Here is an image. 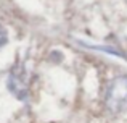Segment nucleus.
I'll use <instances>...</instances> for the list:
<instances>
[{"mask_svg":"<svg viewBox=\"0 0 127 123\" xmlns=\"http://www.w3.org/2000/svg\"><path fill=\"white\" fill-rule=\"evenodd\" d=\"M6 42H8V31L5 29L3 24H0V49L6 45Z\"/></svg>","mask_w":127,"mask_h":123,"instance_id":"obj_4","label":"nucleus"},{"mask_svg":"<svg viewBox=\"0 0 127 123\" xmlns=\"http://www.w3.org/2000/svg\"><path fill=\"white\" fill-rule=\"evenodd\" d=\"M6 89L16 99L26 102L29 99V86L26 78V70L23 65H15L6 76Z\"/></svg>","mask_w":127,"mask_h":123,"instance_id":"obj_2","label":"nucleus"},{"mask_svg":"<svg viewBox=\"0 0 127 123\" xmlns=\"http://www.w3.org/2000/svg\"><path fill=\"white\" fill-rule=\"evenodd\" d=\"M81 45H84V47L87 49H93V50H101V52H106V54H111V55H118V57H122V58H126V55L122 54V52H119L118 49H114V47H105V45H90V44H87V42H79Z\"/></svg>","mask_w":127,"mask_h":123,"instance_id":"obj_3","label":"nucleus"},{"mask_svg":"<svg viewBox=\"0 0 127 123\" xmlns=\"http://www.w3.org/2000/svg\"><path fill=\"white\" fill-rule=\"evenodd\" d=\"M105 105L113 115L127 112V76L119 75L109 81L105 92Z\"/></svg>","mask_w":127,"mask_h":123,"instance_id":"obj_1","label":"nucleus"}]
</instances>
